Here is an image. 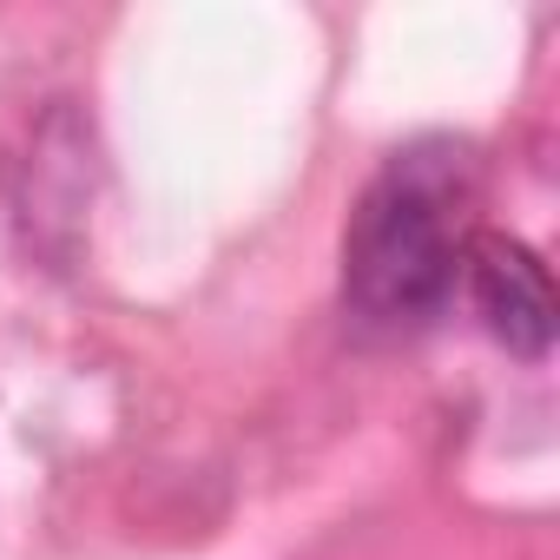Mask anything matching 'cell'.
<instances>
[{
    "label": "cell",
    "mask_w": 560,
    "mask_h": 560,
    "mask_svg": "<svg viewBox=\"0 0 560 560\" xmlns=\"http://www.w3.org/2000/svg\"><path fill=\"white\" fill-rule=\"evenodd\" d=\"M462 244L448 231V178L416 152L396 159L343 237V291L370 324H422L448 304Z\"/></svg>",
    "instance_id": "6da1fadb"
},
{
    "label": "cell",
    "mask_w": 560,
    "mask_h": 560,
    "mask_svg": "<svg viewBox=\"0 0 560 560\" xmlns=\"http://www.w3.org/2000/svg\"><path fill=\"white\" fill-rule=\"evenodd\" d=\"M462 270H468V298L481 311V324L494 330V343H508L514 357H547L553 343V284L547 264L501 231H475L462 244Z\"/></svg>",
    "instance_id": "7a4b0ae2"
}]
</instances>
